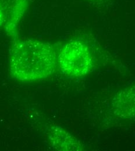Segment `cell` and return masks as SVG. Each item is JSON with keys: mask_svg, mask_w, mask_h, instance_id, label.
<instances>
[{"mask_svg": "<svg viewBox=\"0 0 135 151\" xmlns=\"http://www.w3.org/2000/svg\"><path fill=\"white\" fill-rule=\"evenodd\" d=\"M57 62L53 46L37 40H19L10 51L11 73L23 82L36 81L48 77L54 72Z\"/></svg>", "mask_w": 135, "mask_h": 151, "instance_id": "cell-1", "label": "cell"}, {"mask_svg": "<svg viewBox=\"0 0 135 151\" xmlns=\"http://www.w3.org/2000/svg\"><path fill=\"white\" fill-rule=\"evenodd\" d=\"M61 71L69 77H80L90 72L93 66L90 52L86 45L71 40L62 47L58 56Z\"/></svg>", "mask_w": 135, "mask_h": 151, "instance_id": "cell-2", "label": "cell"}, {"mask_svg": "<svg viewBox=\"0 0 135 151\" xmlns=\"http://www.w3.org/2000/svg\"><path fill=\"white\" fill-rule=\"evenodd\" d=\"M111 110L117 117L135 119V84L124 88L114 97Z\"/></svg>", "mask_w": 135, "mask_h": 151, "instance_id": "cell-3", "label": "cell"}, {"mask_svg": "<svg viewBox=\"0 0 135 151\" xmlns=\"http://www.w3.org/2000/svg\"><path fill=\"white\" fill-rule=\"evenodd\" d=\"M51 145L57 151H82L83 148L77 138L62 127L54 126L49 130L48 134Z\"/></svg>", "mask_w": 135, "mask_h": 151, "instance_id": "cell-4", "label": "cell"}, {"mask_svg": "<svg viewBox=\"0 0 135 151\" xmlns=\"http://www.w3.org/2000/svg\"><path fill=\"white\" fill-rule=\"evenodd\" d=\"M4 9L1 5H0V26L2 24V23L4 22Z\"/></svg>", "mask_w": 135, "mask_h": 151, "instance_id": "cell-5", "label": "cell"}]
</instances>
